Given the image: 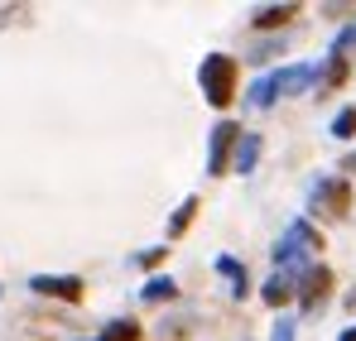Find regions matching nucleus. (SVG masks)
I'll return each instance as SVG.
<instances>
[{"label": "nucleus", "mask_w": 356, "mask_h": 341, "mask_svg": "<svg viewBox=\"0 0 356 341\" xmlns=\"http://www.w3.org/2000/svg\"><path fill=\"white\" fill-rule=\"evenodd\" d=\"M318 82V67H308V63H294V67H280V72H270V77H260L255 87H250V106L255 111H265V106H275V97H298V92H308Z\"/></svg>", "instance_id": "nucleus-1"}, {"label": "nucleus", "mask_w": 356, "mask_h": 341, "mask_svg": "<svg viewBox=\"0 0 356 341\" xmlns=\"http://www.w3.org/2000/svg\"><path fill=\"white\" fill-rule=\"evenodd\" d=\"M197 82H202V97H207L212 106H227V101L236 97V58H227V53L202 58Z\"/></svg>", "instance_id": "nucleus-2"}, {"label": "nucleus", "mask_w": 356, "mask_h": 341, "mask_svg": "<svg viewBox=\"0 0 356 341\" xmlns=\"http://www.w3.org/2000/svg\"><path fill=\"white\" fill-rule=\"evenodd\" d=\"M313 250H323V235L308 226V222H294V226L284 231V240L275 245V265H284V269H289V265H298V260H303V255H313Z\"/></svg>", "instance_id": "nucleus-3"}, {"label": "nucleus", "mask_w": 356, "mask_h": 341, "mask_svg": "<svg viewBox=\"0 0 356 341\" xmlns=\"http://www.w3.org/2000/svg\"><path fill=\"white\" fill-rule=\"evenodd\" d=\"M308 207H313L318 217H347V207H352V188H347L342 178H318L313 192H308Z\"/></svg>", "instance_id": "nucleus-4"}, {"label": "nucleus", "mask_w": 356, "mask_h": 341, "mask_svg": "<svg viewBox=\"0 0 356 341\" xmlns=\"http://www.w3.org/2000/svg\"><path fill=\"white\" fill-rule=\"evenodd\" d=\"M236 140H241V125H232V120H222V125L212 130V144H207V173H212V178L227 173V159H232Z\"/></svg>", "instance_id": "nucleus-5"}, {"label": "nucleus", "mask_w": 356, "mask_h": 341, "mask_svg": "<svg viewBox=\"0 0 356 341\" xmlns=\"http://www.w3.org/2000/svg\"><path fill=\"white\" fill-rule=\"evenodd\" d=\"M29 288L44 293V298H63V303H77L82 298V279H72V274H34Z\"/></svg>", "instance_id": "nucleus-6"}, {"label": "nucleus", "mask_w": 356, "mask_h": 341, "mask_svg": "<svg viewBox=\"0 0 356 341\" xmlns=\"http://www.w3.org/2000/svg\"><path fill=\"white\" fill-rule=\"evenodd\" d=\"M327 288H332V269L327 265H313V269H303V308H318L323 298H327Z\"/></svg>", "instance_id": "nucleus-7"}, {"label": "nucleus", "mask_w": 356, "mask_h": 341, "mask_svg": "<svg viewBox=\"0 0 356 341\" xmlns=\"http://www.w3.org/2000/svg\"><path fill=\"white\" fill-rule=\"evenodd\" d=\"M255 159H260V135H245V130H241V140H236V173H250V169H255Z\"/></svg>", "instance_id": "nucleus-8"}, {"label": "nucleus", "mask_w": 356, "mask_h": 341, "mask_svg": "<svg viewBox=\"0 0 356 341\" xmlns=\"http://www.w3.org/2000/svg\"><path fill=\"white\" fill-rule=\"evenodd\" d=\"M289 298H294V279H289L284 269H280L275 279H265V303H270V308H280V303H289Z\"/></svg>", "instance_id": "nucleus-9"}, {"label": "nucleus", "mask_w": 356, "mask_h": 341, "mask_svg": "<svg viewBox=\"0 0 356 341\" xmlns=\"http://www.w3.org/2000/svg\"><path fill=\"white\" fill-rule=\"evenodd\" d=\"M294 15H298V5H265V10L255 15V24H260V29H280V24L294 19Z\"/></svg>", "instance_id": "nucleus-10"}, {"label": "nucleus", "mask_w": 356, "mask_h": 341, "mask_svg": "<svg viewBox=\"0 0 356 341\" xmlns=\"http://www.w3.org/2000/svg\"><path fill=\"white\" fill-rule=\"evenodd\" d=\"M217 274H227V279H232V293L245 298V265H236L232 255H222V260H217Z\"/></svg>", "instance_id": "nucleus-11"}, {"label": "nucleus", "mask_w": 356, "mask_h": 341, "mask_svg": "<svg viewBox=\"0 0 356 341\" xmlns=\"http://www.w3.org/2000/svg\"><path fill=\"white\" fill-rule=\"evenodd\" d=\"M174 293H178L174 279H164V274H159V279H149V284L140 288V298H145V303H169Z\"/></svg>", "instance_id": "nucleus-12"}, {"label": "nucleus", "mask_w": 356, "mask_h": 341, "mask_svg": "<svg viewBox=\"0 0 356 341\" xmlns=\"http://www.w3.org/2000/svg\"><path fill=\"white\" fill-rule=\"evenodd\" d=\"M102 341H140V327H135L130 317H120V322H111V327L102 332Z\"/></svg>", "instance_id": "nucleus-13"}, {"label": "nucleus", "mask_w": 356, "mask_h": 341, "mask_svg": "<svg viewBox=\"0 0 356 341\" xmlns=\"http://www.w3.org/2000/svg\"><path fill=\"white\" fill-rule=\"evenodd\" d=\"M193 212H197V197H183V207L174 212V222H169V235H183L188 222H193Z\"/></svg>", "instance_id": "nucleus-14"}, {"label": "nucleus", "mask_w": 356, "mask_h": 341, "mask_svg": "<svg viewBox=\"0 0 356 341\" xmlns=\"http://www.w3.org/2000/svg\"><path fill=\"white\" fill-rule=\"evenodd\" d=\"M332 135H337V140H352L356 135V106H347V111L332 115Z\"/></svg>", "instance_id": "nucleus-15"}, {"label": "nucleus", "mask_w": 356, "mask_h": 341, "mask_svg": "<svg viewBox=\"0 0 356 341\" xmlns=\"http://www.w3.org/2000/svg\"><path fill=\"white\" fill-rule=\"evenodd\" d=\"M356 44V24L352 29H342V34H337V44H332V58H342V49H352Z\"/></svg>", "instance_id": "nucleus-16"}, {"label": "nucleus", "mask_w": 356, "mask_h": 341, "mask_svg": "<svg viewBox=\"0 0 356 341\" xmlns=\"http://www.w3.org/2000/svg\"><path fill=\"white\" fill-rule=\"evenodd\" d=\"M275 341H294V322H289V317H280V327H275Z\"/></svg>", "instance_id": "nucleus-17"}, {"label": "nucleus", "mask_w": 356, "mask_h": 341, "mask_svg": "<svg viewBox=\"0 0 356 341\" xmlns=\"http://www.w3.org/2000/svg\"><path fill=\"white\" fill-rule=\"evenodd\" d=\"M337 341H356V327H347V332H342V337H337Z\"/></svg>", "instance_id": "nucleus-18"}]
</instances>
